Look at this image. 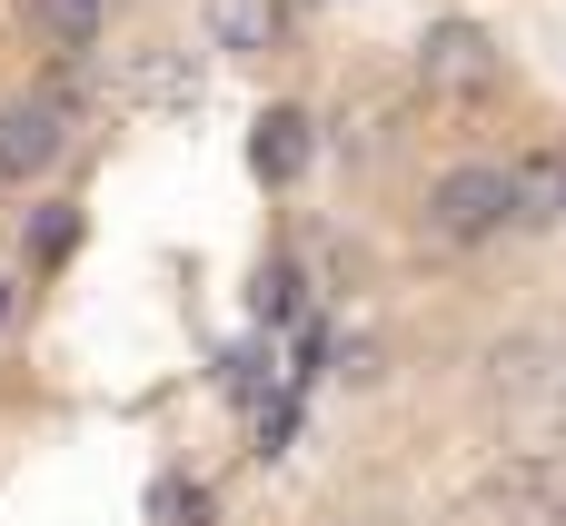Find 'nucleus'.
Returning a JSON list of instances; mask_svg holds the SVG:
<instances>
[{
  "instance_id": "f257e3e1",
  "label": "nucleus",
  "mask_w": 566,
  "mask_h": 526,
  "mask_svg": "<svg viewBox=\"0 0 566 526\" xmlns=\"http://www.w3.org/2000/svg\"><path fill=\"white\" fill-rule=\"evenodd\" d=\"M507 229V169L497 159H458V169H438V189H428V239H448V249H488Z\"/></svg>"
},
{
  "instance_id": "f03ea898",
  "label": "nucleus",
  "mask_w": 566,
  "mask_h": 526,
  "mask_svg": "<svg viewBox=\"0 0 566 526\" xmlns=\"http://www.w3.org/2000/svg\"><path fill=\"white\" fill-rule=\"evenodd\" d=\"M70 119H80L70 80H50V90H30V99H0V179H10V189H20V179H50L60 149H70Z\"/></svg>"
},
{
  "instance_id": "7ed1b4c3",
  "label": "nucleus",
  "mask_w": 566,
  "mask_h": 526,
  "mask_svg": "<svg viewBox=\"0 0 566 526\" xmlns=\"http://www.w3.org/2000/svg\"><path fill=\"white\" fill-rule=\"evenodd\" d=\"M418 90H428V99H488V90H497V40H488L478 20H438V30L418 40Z\"/></svg>"
},
{
  "instance_id": "20e7f679",
  "label": "nucleus",
  "mask_w": 566,
  "mask_h": 526,
  "mask_svg": "<svg viewBox=\"0 0 566 526\" xmlns=\"http://www.w3.org/2000/svg\"><path fill=\"white\" fill-rule=\"evenodd\" d=\"M507 229H527V239L566 229V149H527V159H507Z\"/></svg>"
},
{
  "instance_id": "39448f33",
  "label": "nucleus",
  "mask_w": 566,
  "mask_h": 526,
  "mask_svg": "<svg viewBox=\"0 0 566 526\" xmlns=\"http://www.w3.org/2000/svg\"><path fill=\"white\" fill-rule=\"evenodd\" d=\"M308 149H318V129H308V109H259V129H249V169L269 179V189H289L298 169H308Z\"/></svg>"
},
{
  "instance_id": "423d86ee",
  "label": "nucleus",
  "mask_w": 566,
  "mask_h": 526,
  "mask_svg": "<svg viewBox=\"0 0 566 526\" xmlns=\"http://www.w3.org/2000/svg\"><path fill=\"white\" fill-rule=\"evenodd\" d=\"M99 30H109V0H30V40L50 60H90Z\"/></svg>"
},
{
  "instance_id": "0eeeda50",
  "label": "nucleus",
  "mask_w": 566,
  "mask_h": 526,
  "mask_svg": "<svg viewBox=\"0 0 566 526\" xmlns=\"http://www.w3.org/2000/svg\"><path fill=\"white\" fill-rule=\"evenodd\" d=\"M199 20H209V40H219V50L259 60V50H279V30H289V0H209Z\"/></svg>"
},
{
  "instance_id": "6e6552de",
  "label": "nucleus",
  "mask_w": 566,
  "mask_h": 526,
  "mask_svg": "<svg viewBox=\"0 0 566 526\" xmlns=\"http://www.w3.org/2000/svg\"><path fill=\"white\" fill-rule=\"evenodd\" d=\"M70 249H80V209H40L30 219V269H60Z\"/></svg>"
},
{
  "instance_id": "1a4fd4ad",
  "label": "nucleus",
  "mask_w": 566,
  "mask_h": 526,
  "mask_svg": "<svg viewBox=\"0 0 566 526\" xmlns=\"http://www.w3.org/2000/svg\"><path fill=\"white\" fill-rule=\"evenodd\" d=\"M149 517H159V526H209V487H199V477H159Z\"/></svg>"
},
{
  "instance_id": "9d476101",
  "label": "nucleus",
  "mask_w": 566,
  "mask_h": 526,
  "mask_svg": "<svg viewBox=\"0 0 566 526\" xmlns=\"http://www.w3.org/2000/svg\"><path fill=\"white\" fill-rule=\"evenodd\" d=\"M259 318H269V328H279V318H298V269H289V259H269V269H259Z\"/></svg>"
},
{
  "instance_id": "9b49d317",
  "label": "nucleus",
  "mask_w": 566,
  "mask_h": 526,
  "mask_svg": "<svg viewBox=\"0 0 566 526\" xmlns=\"http://www.w3.org/2000/svg\"><path fill=\"white\" fill-rule=\"evenodd\" d=\"M0 318H10V288H0Z\"/></svg>"
},
{
  "instance_id": "f8f14e48",
  "label": "nucleus",
  "mask_w": 566,
  "mask_h": 526,
  "mask_svg": "<svg viewBox=\"0 0 566 526\" xmlns=\"http://www.w3.org/2000/svg\"><path fill=\"white\" fill-rule=\"evenodd\" d=\"M557 526H566V517H557Z\"/></svg>"
}]
</instances>
